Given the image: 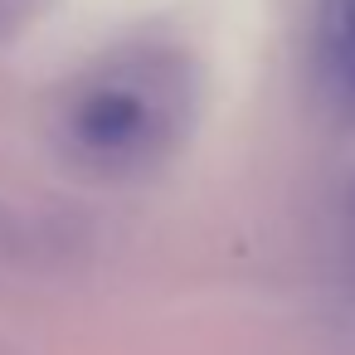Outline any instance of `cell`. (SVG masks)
I'll return each mask as SVG.
<instances>
[{"label": "cell", "instance_id": "cell-1", "mask_svg": "<svg viewBox=\"0 0 355 355\" xmlns=\"http://www.w3.org/2000/svg\"><path fill=\"white\" fill-rule=\"evenodd\" d=\"M161 83H141L137 73L93 83L78 107H73V137L83 151L107 156V161H137L166 141V98L156 93Z\"/></svg>", "mask_w": 355, "mask_h": 355}, {"label": "cell", "instance_id": "cell-3", "mask_svg": "<svg viewBox=\"0 0 355 355\" xmlns=\"http://www.w3.org/2000/svg\"><path fill=\"white\" fill-rule=\"evenodd\" d=\"M345 258H350V277H355V180L345 190Z\"/></svg>", "mask_w": 355, "mask_h": 355}, {"label": "cell", "instance_id": "cell-2", "mask_svg": "<svg viewBox=\"0 0 355 355\" xmlns=\"http://www.w3.org/2000/svg\"><path fill=\"white\" fill-rule=\"evenodd\" d=\"M326 49H331L336 78L355 98V0H326Z\"/></svg>", "mask_w": 355, "mask_h": 355}]
</instances>
